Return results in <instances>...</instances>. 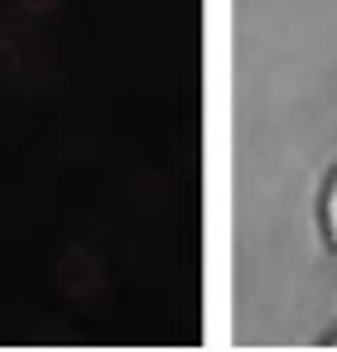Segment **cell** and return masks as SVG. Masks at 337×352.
<instances>
[{
  "label": "cell",
  "instance_id": "1",
  "mask_svg": "<svg viewBox=\"0 0 337 352\" xmlns=\"http://www.w3.org/2000/svg\"><path fill=\"white\" fill-rule=\"evenodd\" d=\"M327 227H332V241H337V179H332V193H327Z\"/></svg>",
  "mask_w": 337,
  "mask_h": 352
}]
</instances>
